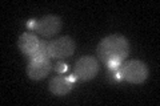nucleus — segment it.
Listing matches in <instances>:
<instances>
[{
  "instance_id": "9",
  "label": "nucleus",
  "mask_w": 160,
  "mask_h": 106,
  "mask_svg": "<svg viewBox=\"0 0 160 106\" xmlns=\"http://www.w3.org/2000/svg\"><path fill=\"white\" fill-rule=\"evenodd\" d=\"M29 60H38V58H51L48 54V43L46 41H42L40 40V44L39 47L36 48V50L28 57Z\"/></svg>"
},
{
  "instance_id": "7",
  "label": "nucleus",
  "mask_w": 160,
  "mask_h": 106,
  "mask_svg": "<svg viewBox=\"0 0 160 106\" xmlns=\"http://www.w3.org/2000/svg\"><path fill=\"white\" fill-rule=\"evenodd\" d=\"M76 81V78L72 76H55V77L49 81V92L53 93L55 95H66L69 93L73 88V82Z\"/></svg>"
},
{
  "instance_id": "6",
  "label": "nucleus",
  "mask_w": 160,
  "mask_h": 106,
  "mask_svg": "<svg viewBox=\"0 0 160 106\" xmlns=\"http://www.w3.org/2000/svg\"><path fill=\"white\" fill-rule=\"evenodd\" d=\"M52 65L49 58H38V60H29L27 65V74L32 80H43L47 77V74L51 72Z\"/></svg>"
},
{
  "instance_id": "5",
  "label": "nucleus",
  "mask_w": 160,
  "mask_h": 106,
  "mask_svg": "<svg viewBox=\"0 0 160 106\" xmlns=\"http://www.w3.org/2000/svg\"><path fill=\"white\" fill-rule=\"evenodd\" d=\"M75 48H76V44L73 40L69 36H63L48 43V54L51 58H66L72 56Z\"/></svg>"
},
{
  "instance_id": "2",
  "label": "nucleus",
  "mask_w": 160,
  "mask_h": 106,
  "mask_svg": "<svg viewBox=\"0 0 160 106\" xmlns=\"http://www.w3.org/2000/svg\"><path fill=\"white\" fill-rule=\"evenodd\" d=\"M113 76L118 80H124L131 84H142L148 77V67L143 61L131 60L127 62H122L118 67L111 68Z\"/></svg>"
},
{
  "instance_id": "3",
  "label": "nucleus",
  "mask_w": 160,
  "mask_h": 106,
  "mask_svg": "<svg viewBox=\"0 0 160 106\" xmlns=\"http://www.w3.org/2000/svg\"><path fill=\"white\" fill-rule=\"evenodd\" d=\"M99 72V62L92 56L80 57L73 68V77L79 81H88L92 80Z\"/></svg>"
},
{
  "instance_id": "1",
  "label": "nucleus",
  "mask_w": 160,
  "mask_h": 106,
  "mask_svg": "<svg viewBox=\"0 0 160 106\" xmlns=\"http://www.w3.org/2000/svg\"><path fill=\"white\" fill-rule=\"evenodd\" d=\"M129 43L122 35H111L104 37L98 45V56L109 68L118 67L127 58Z\"/></svg>"
},
{
  "instance_id": "8",
  "label": "nucleus",
  "mask_w": 160,
  "mask_h": 106,
  "mask_svg": "<svg viewBox=\"0 0 160 106\" xmlns=\"http://www.w3.org/2000/svg\"><path fill=\"white\" fill-rule=\"evenodd\" d=\"M19 48L20 50L26 54V56H31V54L36 50V48L39 47V44H40V40L38 39L36 35H33V33H29V32H26V33H23L22 36H20L19 39Z\"/></svg>"
},
{
  "instance_id": "4",
  "label": "nucleus",
  "mask_w": 160,
  "mask_h": 106,
  "mask_svg": "<svg viewBox=\"0 0 160 106\" xmlns=\"http://www.w3.org/2000/svg\"><path fill=\"white\" fill-rule=\"evenodd\" d=\"M28 27L43 36H52L62 28V19L55 15H48L39 20H29Z\"/></svg>"
},
{
  "instance_id": "10",
  "label": "nucleus",
  "mask_w": 160,
  "mask_h": 106,
  "mask_svg": "<svg viewBox=\"0 0 160 106\" xmlns=\"http://www.w3.org/2000/svg\"><path fill=\"white\" fill-rule=\"evenodd\" d=\"M56 70L59 73H64L67 70V65H66V62H59L58 65H56Z\"/></svg>"
}]
</instances>
